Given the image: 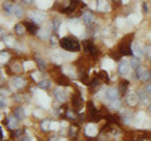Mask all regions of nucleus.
<instances>
[{
	"label": "nucleus",
	"instance_id": "nucleus-29",
	"mask_svg": "<svg viewBox=\"0 0 151 141\" xmlns=\"http://www.w3.org/2000/svg\"><path fill=\"white\" fill-rule=\"evenodd\" d=\"M139 96H140V100L142 101L144 103H147V102H149V97H147V95H146L144 91H142V92H140V93H139Z\"/></svg>",
	"mask_w": 151,
	"mask_h": 141
},
{
	"label": "nucleus",
	"instance_id": "nucleus-21",
	"mask_svg": "<svg viewBox=\"0 0 151 141\" xmlns=\"http://www.w3.org/2000/svg\"><path fill=\"white\" fill-rule=\"evenodd\" d=\"M103 68H105L106 70H108V69H112V68H113V60H111V59L106 58L105 60H103Z\"/></svg>",
	"mask_w": 151,
	"mask_h": 141
},
{
	"label": "nucleus",
	"instance_id": "nucleus-10",
	"mask_svg": "<svg viewBox=\"0 0 151 141\" xmlns=\"http://www.w3.org/2000/svg\"><path fill=\"white\" fill-rule=\"evenodd\" d=\"M106 97L108 101H113V100H119V91L116 88H110L106 92Z\"/></svg>",
	"mask_w": 151,
	"mask_h": 141
},
{
	"label": "nucleus",
	"instance_id": "nucleus-11",
	"mask_svg": "<svg viewBox=\"0 0 151 141\" xmlns=\"http://www.w3.org/2000/svg\"><path fill=\"white\" fill-rule=\"evenodd\" d=\"M97 10H100V12L110 10V5H108L107 0H97Z\"/></svg>",
	"mask_w": 151,
	"mask_h": 141
},
{
	"label": "nucleus",
	"instance_id": "nucleus-9",
	"mask_svg": "<svg viewBox=\"0 0 151 141\" xmlns=\"http://www.w3.org/2000/svg\"><path fill=\"white\" fill-rule=\"evenodd\" d=\"M84 134L87 136H96L97 135V126L93 124H88L84 129Z\"/></svg>",
	"mask_w": 151,
	"mask_h": 141
},
{
	"label": "nucleus",
	"instance_id": "nucleus-22",
	"mask_svg": "<svg viewBox=\"0 0 151 141\" xmlns=\"http://www.w3.org/2000/svg\"><path fill=\"white\" fill-rule=\"evenodd\" d=\"M3 42L5 43L8 47H14L15 45V40H14L13 37H5V38L3 39Z\"/></svg>",
	"mask_w": 151,
	"mask_h": 141
},
{
	"label": "nucleus",
	"instance_id": "nucleus-33",
	"mask_svg": "<svg viewBox=\"0 0 151 141\" xmlns=\"http://www.w3.org/2000/svg\"><path fill=\"white\" fill-rule=\"evenodd\" d=\"M0 57H1V63H5L9 59V54L5 53V52H1V53H0Z\"/></svg>",
	"mask_w": 151,
	"mask_h": 141
},
{
	"label": "nucleus",
	"instance_id": "nucleus-12",
	"mask_svg": "<svg viewBox=\"0 0 151 141\" xmlns=\"http://www.w3.org/2000/svg\"><path fill=\"white\" fill-rule=\"evenodd\" d=\"M54 96H55V98H57V100H58L59 102H64L65 98H67L65 91H63L62 88H57V90L54 91Z\"/></svg>",
	"mask_w": 151,
	"mask_h": 141
},
{
	"label": "nucleus",
	"instance_id": "nucleus-18",
	"mask_svg": "<svg viewBox=\"0 0 151 141\" xmlns=\"http://www.w3.org/2000/svg\"><path fill=\"white\" fill-rule=\"evenodd\" d=\"M14 30H15V33L18 35H24L25 34V27L23 24H17L15 28H14Z\"/></svg>",
	"mask_w": 151,
	"mask_h": 141
},
{
	"label": "nucleus",
	"instance_id": "nucleus-38",
	"mask_svg": "<svg viewBox=\"0 0 151 141\" xmlns=\"http://www.w3.org/2000/svg\"><path fill=\"white\" fill-rule=\"evenodd\" d=\"M27 28H28V30H29L30 33H32V34H34V33H35V28H34V25H33V24H29V23H27V25H25Z\"/></svg>",
	"mask_w": 151,
	"mask_h": 141
},
{
	"label": "nucleus",
	"instance_id": "nucleus-34",
	"mask_svg": "<svg viewBox=\"0 0 151 141\" xmlns=\"http://www.w3.org/2000/svg\"><path fill=\"white\" fill-rule=\"evenodd\" d=\"M33 67H34V63H33V62H29V60H28V62H25V63H24V65H23V68H24V70L32 69Z\"/></svg>",
	"mask_w": 151,
	"mask_h": 141
},
{
	"label": "nucleus",
	"instance_id": "nucleus-8",
	"mask_svg": "<svg viewBox=\"0 0 151 141\" xmlns=\"http://www.w3.org/2000/svg\"><path fill=\"white\" fill-rule=\"evenodd\" d=\"M131 64L127 63V62H121L119 65V73L121 76H126V74L130 73V69H131Z\"/></svg>",
	"mask_w": 151,
	"mask_h": 141
},
{
	"label": "nucleus",
	"instance_id": "nucleus-7",
	"mask_svg": "<svg viewBox=\"0 0 151 141\" xmlns=\"http://www.w3.org/2000/svg\"><path fill=\"white\" fill-rule=\"evenodd\" d=\"M37 96H38V102H39L42 106L49 107V105H50L49 98H48V96H47L44 92H38V93H37Z\"/></svg>",
	"mask_w": 151,
	"mask_h": 141
},
{
	"label": "nucleus",
	"instance_id": "nucleus-28",
	"mask_svg": "<svg viewBox=\"0 0 151 141\" xmlns=\"http://www.w3.org/2000/svg\"><path fill=\"white\" fill-rule=\"evenodd\" d=\"M130 64H131V67H132V68H135V69H137V68L140 67L137 58H132V59L130 60Z\"/></svg>",
	"mask_w": 151,
	"mask_h": 141
},
{
	"label": "nucleus",
	"instance_id": "nucleus-37",
	"mask_svg": "<svg viewBox=\"0 0 151 141\" xmlns=\"http://www.w3.org/2000/svg\"><path fill=\"white\" fill-rule=\"evenodd\" d=\"M13 69L15 70V72H22V65L19 63H14L13 64Z\"/></svg>",
	"mask_w": 151,
	"mask_h": 141
},
{
	"label": "nucleus",
	"instance_id": "nucleus-16",
	"mask_svg": "<svg viewBox=\"0 0 151 141\" xmlns=\"http://www.w3.org/2000/svg\"><path fill=\"white\" fill-rule=\"evenodd\" d=\"M37 34H38V37H39L40 39L45 40L47 38H49L50 33H49V30H47V29H39V30L37 32Z\"/></svg>",
	"mask_w": 151,
	"mask_h": 141
},
{
	"label": "nucleus",
	"instance_id": "nucleus-1",
	"mask_svg": "<svg viewBox=\"0 0 151 141\" xmlns=\"http://www.w3.org/2000/svg\"><path fill=\"white\" fill-rule=\"evenodd\" d=\"M59 44H60V47H62L63 49L68 50V52H77V50H79V48H81L78 40H76L73 38H67V37L60 40Z\"/></svg>",
	"mask_w": 151,
	"mask_h": 141
},
{
	"label": "nucleus",
	"instance_id": "nucleus-19",
	"mask_svg": "<svg viewBox=\"0 0 151 141\" xmlns=\"http://www.w3.org/2000/svg\"><path fill=\"white\" fill-rule=\"evenodd\" d=\"M17 125H18V121H17V117L15 116H12V117H9L8 119V126L10 129H15L17 127Z\"/></svg>",
	"mask_w": 151,
	"mask_h": 141
},
{
	"label": "nucleus",
	"instance_id": "nucleus-47",
	"mask_svg": "<svg viewBox=\"0 0 151 141\" xmlns=\"http://www.w3.org/2000/svg\"><path fill=\"white\" fill-rule=\"evenodd\" d=\"M49 141H60V140H58L57 137H54V136H53V137H50V139H49Z\"/></svg>",
	"mask_w": 151,
	"mask_h": 141
},
{
	"label": "nucleus",
	"instance_id": "nucleus-23",
	"mask_svg": "<svg viewBox=\"0 0 151 141\" xmlns=\"http://www.w3.org/2000/svg\"><path fill=\"white\" fill-rule=\"evenodd\" d=\"M127 20H130V23H132V24H137L140 22V17L135 15V14H131V15H129V18H127Z\"/></svg>",
	"mask_w": 151,
	"mask_h": 141
},
{
	"label": "nucleus",
	"instance_id": "nucleus-6",
	"mask_svg": "<svg viewBox=\"0 0 151 141\" xmlns=\"http://www.w3.org/2000/svg\"><path fill=\"white\" fill-rule=\"evenodd\" d=\"M132 54L136 58H142L145 55V50L141 48V45L139 43H135V44H132Z\"/></svg>",
	"mask_w": 151,
	"mask_h": 141
},
{
	"label": "nucleus",
	"instance_id": "nucleus-48",
	"mask_svg": "<svg viewBox=\"0 0 151 141\" xmlns=\"http://www.w3.org/2000/svg\"><path fill=\"white\" fill-rule=\"evenodd\" d=\"M67 116H68V117H74V116H73V114H72L70 111H68V112H67Z\"/></svg>",
	"mask_w": 151,
	"mask_h": 141
},
{
	"label": "nucleus",
	"instance_id": "nucleus-20",
	"mask_svg": "<svg viewBox=\"0 0 151 141\" xmlns=\"http://www.w3.org/2000/svg\"><path fill=\"white\" fill-rule=\"evenodd\" d=\"M39 87L42 88V90H48V88L50 87V81H48V79H40Z\"/></svg>",
	"mask_w": 151,
	"mask_h": 141
},
{
	"label": "nucleus",
	"instance_id": "nucleus-26",
	"mask_svg": "<svg viewBox=\"0 0 151 141\" xmlns=\"http://www.w3.org/2000/svg\"><path fill=\"white\" fill-rule=\"evenodd\" d=\"M64 73H65V74H68L69 77H73V76H74L73 67H70V65H67V67H64Z\"/></svg>",
	"mask_w": 151,
	"mask_h": 141
},
{
	"label": "nucleus",
	"instance_id": "nucleus-46",
	"mask_svg": "<svg viewBox=\"0 0 151 141\" xmlns=\"http://www.w3.org/2000/svg\"><path fill=\"white\" fill-rule=\"evenodd\" d=\"M22 141H32V140L28 137V136H25V137H23V139H22Z\"/></svg>",
	"mask_w": 151,
	"mask_h": 141
},
{
	"label": "nucleus",
	"instance_id": "nucleus-45",
	"mask_svg": "<svg viewBox=\"0 0 151 141\" xmlns=\"http://www.w3.org/2000/svg\"><path fill=\"white\" fill-rule=\"evenodd\" d=\"M22 1L24 3V4H32L33 1H34V0H22Z\"/></svg>",
	"mask_w": 151,
	"mask_h": 141
},
{
	"label": "nucleus",
	"instance_id": "nucleus-24",
	"mask_svg": "<svg viewBox=\"0 0 151 141\" xmlns=\"http://www.w3.org/2000/svg\"><path fill=\"white\" fill-rule=\"evenodd\" d=\"M122 116H124V121L126 124H130L132 120V114H130L129 111H126V112H122Z\"/></svg>",
	"mask_w": 151,
	"mask_h": 141
},
{
	"label": "nucleus",
	"instance_id": "nucleus-44",
	"mask_svg": "<svg viewBox=\"0 0 151 141\" xmlns=\"http://www.w3.org/2000/svg\"><path fill=\"white\" fill-rule=\"evenodd\" d=\"M145 91L147 92V93H151V84H147L146 86V88H145Z\"/></svg>",
	"mask_w": 151,
	"mask_h": 141
},
{
	"label": "nucleus",
	"instance_id": "nucleus-36",
	"mask_svg": "<svg viewBox=\"0 0 151 141\" xmlns=\"http://www.w3.org/2000/svg\"><path fill=\"white\" fill-rule=\"evenodd\" d=\"M84 48H86V50L89 52V53H93V50H94L93 45L91 43H86V44H84Z\"/></svg>",
	"mask_w": 151,
	"mask_h": 141
},
{
	"label": "nucleus",
	"instance_id": "nucleus-3",
	"mask_svg": "<svg viewBox=\"0 0 151 141\" xmlns=\"http://www.w3.org/2000/svg\"><path fill=\"white\" fill-rule=\"evenodd\" d=\"M45 19V14L42 12H32L30 13V20L34 24H40Z\"/></svg>",
	"mask_w": 151,
	"mask_h": 141
},
{
	"label": "nucleus",
	"instance_id": "nucleus-13",
	"mask_svg": "<svg viewBox=\"0 0 151 141\" xmlns=\"http://www.w3.org/2000/svg\"><path fill=\"white\" fill-rule=\"evenodd\" d=\"M12 83H13L14 87L18 88V90H20V88H23V87L25 86V81H24V79H23L22 77H14L13 81H12Z\"/></svg>",
	"mask_w": 151,
	"mask_h": 141
},
{
	"label": "nucleus",
	"instance_id": "nucleus-39",
	"mask_svg": "<svg viewBox=\"0 0 151 141\" xmlns=\"http://www.w3.org/2000/svg\"><path fill=\"white\" fill-rule=\"evenodd\" d=\"M59 124L58 122H50V130H58Z\"/></svg>",
	"mask_w": 151,
	"mask_h": 141
},
{
	"label": "nucleus",
	"instance_id": "nucleus-49",
	"mask_svg": "<svg viewBox=\"0 0 151 141\" xmlns=\"http://www.w3.org/2000/svg\"><path fill=\"white\" fill-rule=\"evenodd\" d=\"M149 111H150V112H151V105H150V107H149Z\"/></svg>",
	"mask_w": 151,
	"mask_h": 141
},
{
	"label": "nucleus",
	"instance_id": "nucleus-31",
	"mask_svg": "<svg viewBox=\"0 0 151 141\" xmlns=\"http://www.w3.org/2000/svg\"><path fill=\"white\" fill-rule=\"evenodd\" d=\"M144 50H145V55H146V57H147L149 59H151V45H146L144 48Z\"/></svg>",
	"mask_w": 151,
	"mask_h": 141
},
{
	"label": "nucleus",
	"instance_id": "nucleus-41",
	"mask_svg": "<svg viewBox=\"0 0 151 141\" xmlns=\"http://www.w3.org/2000/svg\"><path fill=\"white\" fill-rule=\"evenodd\" d=\"M33 78H34V79H37V81L39 82V81H40V79H39V78H40V73H39V72H37V73H33Z\"/></svg>",
	"mask_w": 151,
	"mask_h": 141
},
{
	"label": "nucleus",
	"instance_id": "nucleus-50",
	"mask_svg": "<svg viewBox=\"0 0 151 141\" xmlns=\"http://www.w3.org/2000/svg\"><path fill=\"white\" fill-rule=\"evenodd\" d=\"M60 141H65V140H60Z\"/></svg>",
	"mask_w": 151,
	"mask_h": 141
},
{
	"label": "nucleus",
	"instance_id": "nucleus-30",
	"mask_svg": "<svg viewBox=\"0 0 151 141\" xmlns=\"http://www.w3.org/2000/svg\"><path fill=\"white\" fill-rule=\"evenodd\" d=\"M42 129H43L44 131H45V130H50V121L45 120V121L42 122Z\"/></svg>",
	"mask_w": 151,
	"mask_h": 141
},
{
	"label": "nucleus",
	"instance_id": "nucleus-40",
	"mask_svg": "<svg viewBox=\"0 0 151 141\" xmlns=\"http://www.w3.org/2000/svg\"><path fill=\"white\" fill-rule=\"evenodd\" d=\"M60 24H62V23H60L58 19H55L54 22H53V25H54V29L55 30H58L59 29V27H60Z\"/></svg>",
	"mask_w": 151,
	"mask_h": 141
},
{
	"label": "nucleus",
	"instance_id": "nucleus-35",
	"mask_svg": "<svg viewBox=\"0 0 151 141\" xmlns=\"http://www.w3.org/2000/svg\"><path fill=\"white\" fill-rule=\"evenodd\" d=\"M58 30H59V34L63 37V35H64V33L67 32V25H65V24H63V23H62V24H60V27H59V29H58Z\"/></svg>",
	"mask_w": 151,
	"mask_h": 141
},
{
	"label": "nucleus",
	"instance_id": "nucleus-2",
	"mask_svg": "<svg viewBox=\"0 0 151 141\" xmlns=\"http://www.w3.org/2000/svg\"><path fill=\"white\" fill-rule=\"evenodd\" d=\"M69 29L72 30L73 34L81 35L83 33V25L78 20H72V22H70V25H69Z\"/></svg>",
	"mask_w": 151,
	"mask_h": 141
},
{
	"label": "nucleus",
	"instance_id": "nucleus-32",
	"mask_svg": "<svg viewBox=\"0 0 151 141\" xmlns=\"http://www.w3.org/2000/svg\"><path fill=\"white\" fill-rule=\"evenodd\" d=\"M35 62H37L38 65H39V68H40V69H44V68H45V62H44V60L42 59V58H37Z\"/></svg>",
	"mask_w": 151,
	"mask_h": 141
},
{
	"label": "nucleus",
	"instance_id": "nucleus-17",
	"mask_svg": "<svg viewBox=\"0 0 151 141\" xmlns=\"http://www.w3.org/2000/svg\"><path fill=\"white\" fill-rule=\"evenodd\" d=\"M13 14L15 15V18H22L23 17V8L20 5H14Z\"/></svg>",
	"mask_w": 151,
	"mask_h": 141
},
{
	"label": "nucleus",
	"instance_id": "nucleus-15",
	"mask_svg": "<svg viewBox=\"0 0 151 141\" xmlns=\"http://www.w3.org/2000/svg\"><path fill=\"white\" fill-rule=\"evenodd\" d=\"M14 116H15L18 120H23L25 117V110L23 109V107H18V109L14 111Z\"/></svg>",
	"mask_w": 151,
	"mask_h": 141
},
{
	"label": "nucleus",
	"instance_id": "nucleus-14",
	"mask_svg": "<svg viewBox=\"0 0 151 141\" xmlns=\"http://www.w3.org/2000/svg\"><path fill=\"white\" fill-rule=\"evenodd\" d=\"M94 20V17H93V14L92 13H89V12H86L83 14V22L86 23V25H91L92 23Z\"/></svg>",
	"mask_w": 151,
	"mask_h": 141
},
{
	"label": "nucleus",
	"instance_id": "nucleus-4",
	"mask_svg": "<svg viewBox=\"0 0 151 141\" xmlns=\"http://www.w3.org/2000/svg\"><path fill=\"white\" fill-rule=\"evenodd\" d=\"M136 70H137V72H136V77H137L140 81L146 82V81H147V79L150 78V72H149V69H146V68H144V67H139Z\"/></svg>",
	"mask_w": 151,
	"mask_h": 141
},
{
	"label": "nucleus",
	"instance_id": "nucleus-27",
	"mask_svg": "<svg viewBox=\"0 0 151 141\" xmlns=\"http://www.w3.org/2000/svg\"><path fill=\"white\" fill-rule=\"evenodd\" d=\"M64 60V57L63 55H60V54H57L55 57H53V62L57 63V64H60Z\"/></svg>",
	"mask_w": 151,
	"mask_h": 141
},
{
	"label": "nucleus",
	"instance_id": "nucleus-42",
	"mask_svg": "<svg viewBox=\"0 0 151 141\" xmlns=\"http://www.w3.org/2000/svg\"><path fill=\"white\" fill-rule=\"evenodd\" d=\"M5 106H6V100L4 97H1V109H4Z\"/></svg>",
	"mask_w": 151,
	"mask_h": 141
},
{
	"label": "nucleus",
	"instance_id": "nucleus-5",
	"mask_svg": "<svg viewBox=\"0 0 151 141\" xmlns=\"http://www.w3.org/2000/svg\"><path fill=\"white\" fill-rule=\"evenodd\" d=\"M126 101L130 106H136L140 101V96L136 92H129L126 96Z\"/></svg>",
	"mask_w": 151,
	"mask_h": 141
},
{
	"label": "nucleus",
	"instance_id": "nucleus-25",
	"mask_svg": "<svg viewBox=\"0 0 151 141\" xmlns=\"http://www.w3.org/2000/svg\"><path fill=\"white\" fill-rule=\"evenodd\" d=\"M13 9H14V4L5 3V5H4V10H5L8 14H12L13 13Z\"/></svg>",
	"mask_w": 151,
	"mask_h": 141
},
{
	"label": "nucleus",
	"instance_id": "nucleus-43",
	"mask_svg": "<svg viewBox=\"0 0 151 141\" xmlns=\"http://www.w3.org/2000/svg\"><path fill=\"white\" fill-rule=\"evenodd\" d=\"M142 9H144V12H145V13H147V12H149V6H147V4H146V3L142 4Z\"/></svg>",
	"mask_w": 151,
	"mask_h": 141
}]
</instances>
